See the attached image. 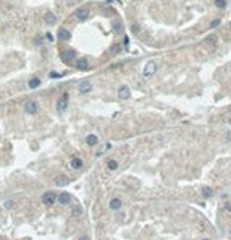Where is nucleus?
<instances>
[{
	"mask_svg": "<svg viewBox=\"0 0 231 240\" xmlns=\"http://www.w3.org/2000/svg\"><path fill=\"white\" fill-rule=\"evenodd\" d=\"M107 168H109L110 171H115V169L118 168V162L115 160V158H109V160H107Z\"/></svg>",
	"mask_w": 231,
	"mask_h": 240,
	"instance_id": "6ab92c4d",
	"label": "nucleus"
},
{
	"mask_svg": "<svg viewBox=\"0 0 231 240\" xmlns=\"http://www.w3.org/2000/svg\"><path fill=\"white\" fill-rule=\"evenodd\" d=\"M91 88H93V85H91L90 82H82L79 85V93H80V94H87V93L91 91Z\"/></svg>",
	"mask_w": 231,
	"mask_h": 240,
	"instance_id": "9d476101",
	"label": "nucleus"
},
{
	"mask_svg": "<svg viewBox=\"0 0 231 240\" xmlns=\"http://www.w3.org/2000/svg\"><path fill=\"white\" fill-rule=\"evenodd\" d=\"M205 42L209 47H215V44H217V35H209V36L205 39Z\"/></svg>",
	"mask_w": 231,
	"mask_h": 240,
	"instance_id": "f3484780",
	"label": "nucleus"
},
{
	"mask_svg": "<svg viewBox=\"0 0 231 240\" xmlns=\"http://www.w3.org/2000/svg\"><path fill=\"white\" fill-rule=\"evenodd\" d=\"M46 38H47L49 41H53V35L52 33H46Z\"/></svg>",
	"mask_w": 231,
	"mask_h": 240,
	"instance_id": "b1692460",
	"label": "nucleus"
},
{
	"mask_svg": "<svg viewBox=\"0 0 231 240\" xmlns=\"http://www.w3.org/2000/svg\"><path fill=\"white\" fill-rule=\"evenodd\" d=\"M53 182H55V185H58V187H63V185L69 184V179L66 176H63V174H60V176H57L55 179H53Z\"/></svg>",
	"mask_w": 231,
	"mask_h": 240,
	"instance_id": "ddd939ff",
	"label": "nucleus"
},
{
	"mask_svg": "<svg viewBox=\"0 0 231 240\" xmlns=\"http://www.w3.org/2000/svg\"><path fill=\"white\" fill-rule=\"evenodd\" d=\"M38 110H40V105H38L36 100H27V104H25V111L27 113L35 115V113H38Z\"/></svg>",
	"mask_w": 231,
	"mask_h": 240,
	"instance_id": "20e7f679",
	"label": "nucleus"
},
{
	"mask_svg": "<svg viewBox=\"0 0 231 240\" xmlns=\"http://www.w3.org/2000/svg\"><path fill=\"white\" fill-rule=\"evenodd\" d=\"M203 240H211V239H203Z\"/></svg>",
	"mask_w": 231,
	"mask_h": 240,
	"instance_id": "cd10ccee",
	"label": "nucleus"
},
{
	"mask_svg": "<svg viewBox=\"0 0 231 240\" xmlns=\"http://www.w3.org/2000/svg\"><path fill=\"white\" fill-rule=\"evenodd\" d=\"M230 124H231V119H230Z\"/></svg>",
	"mask_w": 231,
	"mask_h": 240,
	"instance_id": "c85d7f7f",
	"label": "nucleus"
},
{
	"mask_svg": "<svg viewBox=\"0 0 231 240\" xmlns=\"http://www.w3.org/2000/svg\"><path fill=\"white\" fill-rule=\"evenodd\" d=\"M212 195H214V190H212V188L207 187V185H203V187H201V196H203V198L209 199V198H212Z\"/></svg>",
	"mask_w": 231,
	"mask_h": 240,
	"instance_id": "2eb2a0df",
	"label": "nucleus"
},
{
	"mask_svg": "<svg viewBox=\"0 0 231 240\" xmlns=\"http://www.w3.org/2000/svg\"><path fill=\"white\" fill-rule=\"evenodd\" d=\"M68 100H69V96L68 94H63L58 99V102H57V110H58V113H63V111L68 108Z\"/></svg>",
	"mask_w": 231,
	"mask_h": 240,
	"instance_id": "39448f33",
	"label": "nucleus"
},
{
	"mask_svg": "<svg viewBox=\"0 0 231 240\" xmlns=\"http://www.w3.org/2000/svg\"><path fill=\"white\" fill-rule=\"evenodd\" d=\"M44 22L47 25H52V24H55L57 22V16L52 13V11H47V13L44 14Z\"/></svg>",
	"mask_w": 231,
	"mask_h": 240,
	"instance_id": "f8f14e48",
	"label": "nucleus"
},
{
	"mask_svg": "<svg viewBox=\"0 0 231 240\" xmlns=\"http://www.w3.org/2000/svg\"><path fill=\"white\" fill-rule=\"evenodd\" d=\"M82 166H83L82 158H79V157H72L71 158V168L72 169H80Z\"/></svg>",
	"mask_w": 231,
	"mask_h": 240,
	"instance_id": "dca6fc26",
	"label": "nucleus"
},
{
	"mask_svg": "<svg viewBox=\"0 0 231 240\" xmlns=\"http://www.w3.org/2000/svg\"><path fill=\"white\" fill-rule=\"evenodd\" d=\"M79 240H90V237H88V235H82V237H80Z\"/></svg>",
	"mask_w": 231,
	"mask_h": 240,
	"instance_id": "a878e982",
	"label": "nucleus"
},
{
	"mask_svg": "<svg viewBox=\"0 0 231 240\" xmlns=\"http://www.w3.org/2000/svg\"><path fill=\"white\" fill-rule=\"evenodd\" d=\"M57 201H58L60 204H69L71 203V195H69V193H66V192H63V193H60L58 196H57Z\"/></svg>",
	"mask_w": 231,
	"mask_h": 240,
	"instance_id": "6e6552de",
	"label": "nucleus"
},
{
	"mask_svg": "<svg viewBox=\"0 0 231 240\" xmlns=\"http://www.w3.org/2000/svg\"><path fill=\"white\" fill-rule=\"evenodd\" d=\"M49 77H51V79H57V77H60V74H57V72H51Z\"/></svg>",
	"mask_w": 231,
	"mask_h": 240,
	"instance_id": "5701e85b",
	"label": "nucleus"
},
{
	"mask_svg": "<svg viewBox=\"0 0 231 240\" xmlns=\"http://www.w3.org/2000/svg\"><path fill=\"white\" fill-rule=\"evenodd\" d=\"M76 68L79 69V71H87L88 69V60L87 58H79V60H76Z\"/></svg>",
	"mask_w": 231,
	"mask_h": 240,
	"instance_id": "1a4fd4ad",
	"label": "nucleus"
},
{
	"mask_svg": "<svg viewBox=\"0 0 231 240\" xmlns=\"http://www.w3.org/2000/svg\"><path fill=\"white\" fill-rule=\"evenodd\" d=\"M219 24H220V19H214L212 24H211V28H215V27H219Z\"/></svg>",
	"mask_w": 231,
	"mask_h": 240,
	"instance_id": "4be33fe9",
	"label": "nucleus"
},
{
	"mask_svg": "<svg viewBox=\"0 0 231 240\" xmlns=\"http://www.w3.org/2000/svg\"><path fill=\"white\" fill-rule=\"evenodd\" d=\"M87 145L88 146H96V145H98V137H96V135H93V133H91V135H88V137H87Z\"/></svg>",
	"mask_w": 231,
	"mask_h": 240,
	"instance_id": "a211bd4d",
	"label": "nucleus"
},
{
	"mask_svg": "<svg viewBox=\"0 0 231 240\" xmlns=\"http://www.w3.org/2000/svg\"><path fill=\"white\" fill-rule=\"evenodd\" d=\"M118 96H120L121 99H129L130 98V90L126 85H123V86H120V90H118Z\"/></svg>",
	"mask_w": 231,
	"mask_h": 240,
	"instance_id": "9b49d317",
	"label": "nucleus"
},
{
	"mask_svg": "<svg viewBox=\"0 0 231 240\" xmlns=\"http://www.w3.org/2000/svg\"><path fill=\"white\" fill-rule=\"evenodd\" d=\"M226 141H230V143H231V132L226 133Z\"/></svg>",
	"mask_w": 231,
	"mask_h": 240,
	"instance_id": "393cba45",
	"label": "nucleus"
},
{
	"mask_svg": "<svg viewBox=\"0 0 231 240\" xmlns=\"http://www.w3.org/2000/svg\"><path fill=\"white\" fill-rule=\"evenodd\" d=\"M76 17L79 19V21H87L88 17H90V10L87 8V6H83V8H79L76 11Z\"/></svg>",
	"mask_w": 231,
	"mask_h": 240,
	"instance_id": "423d86ee",
	"label": "nucleus"
},
{
	"mask_svg": "<svg viewBox=\"0 0 231 240\" xmlns=\"http://www.w3.org/2000/svg\"><path fill=\"white\" fill-rule=\"evenodd\" d=\"M215 6H217V8H225L226 0H215Z\"/></svg>",
	"mask_w": 231,
	"mask_h": 240,
	"instance_id": "412c9836",
	"label": "nucleus"
},
{
	"mask_svg": "<svg viewBox=\"0 0 231 240\" xmlns=\"http://www.w3.org/2000/svg\"><path fill=\"white\" fill-rule=\"evenodd\" d=\"M41 201L46 204V206H51V204H53L57 201V193L55 192H46L44 195H43V198H41Z\"/></svg>",
	"mask_w": 231,
	"mask_h": 240,
	"instance_id": "7ed1b4c3",
	"label": "nucleus"
},
{
	"mask_svg": "<svg viewBox=\"0 0 231 240\" xmlns=\"http://www.w3.org/2000/svg\"><path fill=\"white\" fill-rule=\"evenodd\" d=\"M128 44H129V38L126 36V38H124V46H128Z\"/></svg>",
	"mask_w": 231,
	"mask_h": 240,
	"instance_id": "bb28decb",
	"label": "nucleus"
},
{
	"mask_svg": "<svg viewBox=\"0 0 231 240\" xmlns=\"http://www.w3.org/2000/svg\"><path fill=\"white\" fill-rule=\"evenodd\" d=\"M109 207H110V210H120V209L123 207V201L121 198H112L110 199V203H109Z\"/></svg>",
	"mask_w": 231,
	"mask_h": 240,
	"instance_id": "0eeeda50",
	"label": "nucleus"
},
{
	"mask_svg": "<svg viewBox=\"0 0 231 240\" xmlns=\"http://www.w3.org/2000/svg\"><path fill=\"white\" fill-rule=\"evenodd\" d=\"M41 85V80L38 79V77H33V79H30V82H28V86L32 88V90H35V88H38Z\"/></svg>",
	"mask_w": 231,
	"mask_h": 240,
	"instance_id": "aec40b11",
	"label": "nucleus"
},
{
	"mask_svg": "<svg viewBox=\"0 0 231 240\" xmlns=\"http://www.w3.org/2000/svg\"><path fill=\"white\" fill-rule=\"evenodd\" d=\"M156 71H157V63L156 61H148V63L145 64V68H143V75L151 77Z\"/></svg>",
	"mask_w": 231,
	"mask_h": 240,
	"instance_id": "f03ea898",
	"label": "nucleus"
},
{
	"mask_svg": "<svg viewBox=\"0 0 231 240\" xmlns=\"http://www.w3.org/2000/svg\"><path fill=\"white\" fill-rule=\"evenodd\" d=\"M58 39L60 41H69V39H71V33H69V30L60 28L58 30Z\"/></svg>",
	"mask_w": 231,
	"mask_h": 240,
	"instance_id": "4468645a",
	"label": "nucleus"
},
{
	"mask_svg": "<svg viewBox=\"0 0 231 240\" xmlns=\"http://www.w3.org/2000/svg\"><path fill=\"white\" fill-rule=\"evenodd\" d=\"M76 57L77 55H76V50L74 49H66L63 53H61V60H63L66 64H71L72 61L76 60Z\"/></svg>",
	"mask_w": 231,
	"mask_h": 240,
	"instance_id": "f257e3e1",
	"label": "nucleus"
}]
</instances>
